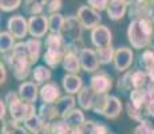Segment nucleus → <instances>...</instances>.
Returning a JSON list of instances; mask_svg holds the SVG:
<instances>
[{
	"instance_id": "1",
	"label": "nucleus",
	"mask_w": 154,
	"mask_h": 134,
	"mask_svg": "<svg viewBox=\"0 0 154 134\" xmlns=\"http://www.w3.org/2000/svg\"><path fill=\"white\" fill-rule=\"evenodd\" d=\"M2 62L11 68L14 76L17 80H24L26 82L29 74H32V64L28 61L27 47H26L24 42H17L12 51L3 55Z\"/></svg>"
},
{
	"instance_id": "2",
	"label": "nucleus",
	"mask_w": 154,
	"mask_h": 134,
	"mask_svg": "<svg viewBox=\"0 0 154 134\" xmlns=\"http://www.w3.org/2000/svg\"><path fill=\"white\" fill-rule=\"evenodd\" d=\"M127 39L135 50H146L152 46L154 39V22L152 17L131 20L127 27Z\"/></svg>"
},
{
	"instance_id": "3",
	"label": "nucleus",
	"mask_w": 154,
	"mask_h": 134,
	"mask_svg": "<svg viewBox=\"0 0 154 134\" xmlns=\"http://www.w3.org/2000/svg\"><path fill=\"white\" fill-rule=\"evenodd\" d=\"M7 107H8V113L11 115V120L19 122V123H23L27 118L38 114L36 107H35L34 103H26L22 99L15 101Z\"/></svg>"
},
{
	"instance_id": "4",
	"label": "nucleus",
	"mask_w": 154,
	"mask_h": 134,
	"mask_svg": "<svg viewBox=\"0 0 154 134\" xmlns=\"http://www.w3.org/2000/svg\"><path fill=\"white\" fill-rule=\"evenodd\" d=\"M76 17L81 22V24L86 30H91L97 28L98 26H100V15L99 12H97L95 10L90 7V5H81L78 8L76 12Z\"/></svg>"
},
{
	"instance_id": "5",
	"label": "nucleus",
	"mask_w": 154,
	"mask_h": 134,
	"mask_svg": "<svg viewBox=\"0 0 154 134\" xmlns=\"http://www.w3.org/2000/svg\"><path fill=\"white\" fill-rule=\"evenodd\" d=\"M83 27H82L81 22L78 20L76 15H70L66 17V23H64V28H63V38L66 39V42H76V40H82V34H83Z\"/></svg>"
},
{
	"instance_id": "6",
	"label": "nucleus",
	"mask_w": 154,
	"mask_h": 134,
	"mask_svg": "<svg viewBox=\"0 0 154 134\" xmlns=\"http://www.w3.org/2000/svg\"><path fill=\"white\" fill-rule=\"evenodd\" d=\"M50 26H48V16L46 15H38V16H31L28 19V34L31 38H40L48 35Z\"/></svg>"
},
{
	"instance_id": "7",
	"label": "nucleus",
	"mask_w": 154,
	"mask_h": 134,
	"mask_svg": "<svg viewBox=\"0 0 154 134\" xmlns=\"http://www.w3.org/2000/svg\"><path fill=\"white\" fill-rule=\"evenodd\" d=\"M7 30L15 39H24L28 34V20L23 15H14L7 20Z\"/></svg>"
},
{
	"instance_id": "8",
	"label": "nucleus",
	"mask_w": 154,
	"mask_h": 134,
	"mask_svg": "<svg viewBox=\"0 0 154 134\" xmlns=\"http://www.w3.org/2000/svg\"><path fill=\"white\" fill-rule=\"evenodd\" d=\"M133 62H134V52L129 47H121V48L115 50L114 56V67L119 73H126L129 68L131 67Z\"/></svg>"
},
{
	"instance_id": "9",
	"label": "nucleus",
	"mask_w": 154,
	"mask_h": 134,
	"mask_svg": "<svg viewBox=\"0 0 154 134\" xmlns=\"http://www.w3.org/2000/svg\"><path fill=\"white\" fill-rule=\"evenodd\" d=\"M153 15V2H130L129 16L131 20L149 19Z\"/></svg>"
},
{
	"instance_id": "10",
	"label": "nucleus",
	"mask_w": 154,
	"mask_h": 134,
	"mask_svg": "<svg viewBox=\"0 0 154 134\" xmlns=\"http://www.w3.org/2000/svg\"><path fill=\"white\" fill-rule=\"evenodd\" d=\"M91 38V43L93 46L95 47L97 50L98 48H103V47H109L111 46V39H112V34L110 31L107 26L100 24L97 28H94L90 34Z\"/></svg>"
},
{
	"instance_id": "11",
	"label": "nucleus",
	"mask_w": 154,
	"mask_h": 134,
	"mask_svg": "<svg viewBox=\"0 0 154 134\" xmlns=\"http://www.w3.org/2000/svg\"><path fill=\"white\" fill-rule=\"evenodd\" d=\"M90 86L97 94H109V91L112 87L111 76L106 71H99L95 73L90 78Z\"/></svg>"
},
{
	"instance_id": "12",
	"label": "nucleus",
	"mask_w": 154,
	"mask_h": 134,
	"mask_svg": "<svg viewBox=\"0 0 154 134\" xmlns=\"http://www.w3.org/2000/svg\"><path fill=\"white\" fill-rule=\"evenodd\" d=\"M79 61H81L82 70H85L86 73H95L100 66L97 51L93 48H88V47H85L79 52Z\"/></svg>"
},
{
	"instance_id": "13",
	"label": "nucleus",
	"mask_w": 154,
	"mask_h": 134,
	"mask_svg": "<svg viewBox=\"0 0 154 134\" xmlns=\"http://www.w3.org/2000/svg\"><path fill=\"white\" fill-rule=\"evenodd\" d=\"M62 97H63V95L60 94V89H59V86L56 85L55 82H48L40 87L39 98L43 103H46V105L56 103Z\"/></svg>"
},
{
	"instance_id": "14",
	"label": "nucleus",
	"mask_w": 154,
	"mask_h": 134,
	"mask_svg": "<svg viewBox=\"0 0 154 134\" xmlns=\"http://www.w3.org/2000/svg\"><path fill=\"white\" fill-rule=\"evenodd\" d=\"M39 86L34 82H23L20 83L19 89H17V94H19L20 99L26 103H34L39 98Z\"/></svg>"
},
{
	"instance_id": "15",
	"label": "nucleus",
	"mask_w": 154,
	"mask_h": 134,
	"mask_svg": "<svg viewBox=\"0 0 154 134\" xmlns=\"http://www.w3.org/2000/svg\"><path fill=\"white\" fill-rule=\"evenodd\" d=\"M62 86H63V90L66 91V94L69 95L79 94L82 89L85 87L83 79L78 74H66L62 78Z\"/></svg>"
},
{
	"instance_id": "16",
	"label": "nucleus",
	"mask_w": 154,
	"mask_h": 134,
	"mask_svg": "<svg viewBox=\"0 0 154 134\" xmlns=\"http://www.w3.org/2000/svg\"><path fill=\"white\" fill-rule=\"evenodd\" d=\"M130 5V2L126 0H110L107 5V16L111 20H121L127 12V8Z\"/></svg>"
},
{
	"instance_id": "17",
	"label": "nucleus",
	"mask_w": 154,
	"mask_h": 134,
	"mask_svg": "<svg viewBox=\"0 0 154 134\" xmlns=\"http://www.w3.org/2000/svg\"><path fill=\"white\" fill-rule=\"evenodd\" d=\"M38 115H39V118L42 120L43 125H47V126L52 125L56 121L62 120L60 114H59L58 109H56V106H55V103H52V105L42 103V106L39 107V113H38Z\"/></svg>"
},
{
	"instance_id": "18",
	"label": "nucleus",
	"mask_w": 154,
	"mask_h": 134,
	"mask_svg": "<svg viewBox=\"0 0 154 134\" xmlns=\"http://www.w3.org/2000/svg\"><path fill=\"white\" fill-rule=\"evenodd\" d=\"M122 107L123 106H122V102L119 101V98L115 97V95H109L106 106L100 115H103V117L107 118V120H115V118L121 114Z\"/></svg>"
},
{
	"instance_id": "19",
	"label": "nucleus",
	"mask_w": 154,
	"mask_h": 134,
	"mask_svg": "<svg viewBox=\"0 0 154 134\" xmlns=\"http://www.w3.org/2000/svg\"><path fill=\"white\" fill-rule=\"evenodd\" d=\"M131 85H133V90H145V89H149L152 86L149 74L146 71L141 70V68L131 70Z\"/></svg>"
},
{
	"instance_id": "20",
	"label": "nucleus",
	"mask_w": 154,
	"mask_h": 134,
	"mask_svg": "<svg viewBox=\"0 0 154 134\" xmlns=\"http://www.w3.org/2000/svg\"><path fill=\"white\" fill-rule=\"evenodd\" d=\"M26 47H27V55H28V61L31 64H35L39 61L40 55H42V47L43 43L40 39L36 38H29V39L24 40Z\"/></svg>"
},
{
	"instance_id": "21",
	"label": "nucleus",
	"mask_w": 154,
	"mask_h": 134,
	"mask_svg": "<svg viewBox=\"0 0 154 134\" xmlns=\"http://www.w3.org/2000/svg\"><path fill=\"white\" fill-rule=\"evenodd\" d=\"M62 120L66 122L71 129H78V127H81L82 125L86 122L83 110L76 109V107L75 109H72V110H70V111H67L66 114L62 117Z\"/></svg>"
},
{
	"instance_id": "22",
	"label": "nucleus",
	"mask_w": 154,
	"mask_h": 134,
	"mask_svg": "<svg viewBox=\"0 0 154 134\" xmlns=\"http://www.w3.org/2000/svg\"><path fill=\"white\" fill-rule=\"evenodd\" d=\"M51 76V68L47 67L46 64H39V66H35V68H32V82L36 83L40 87L48 83Z\"/></svg>"
},
{
	"instance_id": "23",
	"label": "nucleus",
	"mask_w": 154,
	"mask_h": 134,
	"mask_svg": "<svg viewBox=\"0 0 154 134\" xmlns=\"http://www.w3.org/2000/svg\"><path fill=\"white\" fill-rule=\"evenodd\" d=\"M95 91L90 87V86H85L81 90V93L78 94V102L79 107L82 110H93V103H94V98H95Z\"/></svg>"
},
{
	"instance_id": "24",
	"label": "nucleus",
	"mask_w": 154,
	"mask_h": 134,
	"mask_svg": "<svg viewBox=\"0 0 154 134\" xmlns=\"http://www.w3.org/2000/svg\"><path fill=\"white\" fill-rule=\"evenodd\" d=\"M62 67L67 74H78V71L82 68L79 55L74 52H67L62 62Z\"/></svg>"
},
{
	"instance_id": "25",
	"label": "nucleus",
	"mask_w": 154,
	"mask_h": 134,
	"mask_svg": "<svg viewBox=\"0 0 154 134\" xmlns=\"http://www.w3.org/2000/svg\"><path fill=\"white\" fill-rule=\"evenodd\" d=\"M138 64H140L141 70L146 71V73L154 70V46L153 44L142 51L140 58H138Z\"/></svg>"
},
{
	"instance_id": "26",
	"label": "nucleus",
	"mask_w": 154,
	"mask_h": 134,
	"mask_svg": "<svg viewBox=\"0 0 154 134\" xmlns=\"http://www.w3.org/2000/svg\"><path fill=\"white\" fill-rule=\"evenodd\" d=\"M76 103H78V102H76V99H75V97H74V95H69V94L63 95V97H62L60 99H59L58 102L55 103L56 109H58L59 114H60V118L63 117V115L66 114L67 111L75 109Z\"/></svg>"
},
{
	"instance_id": "27",
	"label": "nucleus",
	"mask_w": 154,
	"mask_h": 134,
	"mask_svg": "<svg viewBox=\"0 0 154 134\" xmlns=\"http://www.w3.org/2000/svg\"><path fill=\"white\" fill-rule=\"evenodd\" d=\"M66 23V17L60 12L50 15L48 16V26H50V34H62Z\"/></svg>"
},
{
	"instance_id": "28",
	"label": "nucleus",
	"mask_w": 154,
	"mask_h": 134,
	"mask_svg": "<svg viewBox=\"0 0 154 134\" xmlns=\"http://www.w3.org/2000/svg\"><path fill=\"white\" fill-rule=\"evenodd\" d=\"M83 134H109L107 126L95 121H86L81 126Z\"/></svg>"
},
{
	"instance_id": "29",
	"label": "nucleus",
	"mask_w": 154,
	"mask_h": 134,
	"mask_svg": "<svg viewBox=\"0 0 154 134\" xmlns=\"http://www.w3.org/2000/svg\"><path fill=\"white\" fill-rule=\"evenodd\" d=\"M23 10H24V14L29 15V17L44 15V4L43 2H38V0H27L23 3Z\"/></svg>"
},
{
	"instance_id": "30",
	"label": "nucleus",
	"mask_w": 154,
	"mask_h": 134,
	"mask_svg": "<svg viewBox=\"0 0 154 134\" xmlns=\"http://www.w3.org/2000/svg\"><path fill=\"white\" fill-rule=\"evenodd\" d=\"M2 134H29V132L24 127V125L11 120L4 122L2 127Z\"/></svg>"
},
{
	"instance_id": "31",
	"label": "nucleus",
	"mask_w": 154,
	"mask_h": 134,
	"mask_svg": "<svg viewBox=\"0 0 154 134\" xmlns=\"http://www.w3.org/2000/svg\"><path fill=\"white\" fill-rule=\"evenodd\" d=\"M15 44H16V42H15V38L8 31H2V34H0V51L3 55L12 51Z\"/></svg>"
},
{
	"instance_id": "32",
	"label": "nucleus",
	"mask_w": 154,
	"mask_h": 134,
	"mask_svg": "<svg viewBox=\"0 0 154 134\" xmlns=\"http://www.w3.org/2000/svg\"><path fill=\"white\" fill-rule=\"evenodd\" d=\"M126 113L131 120H134L135 122H138V123H141V122L147 120V117H146L143 110L140 109V107H137V106H134L130 101L126 103Z\"/></svg>"
},
{
	"instance_id": "33",
	"label": "nucleus",
	"mask_w": 154,
	"mask_h": 134,
	"mask_svg": "<svg viewBox=\"0 0 154 134\" xmlns=\"http://www.w3.org/2000/svg\"><path fill=\"white\" fill-rule=\"evenodd\" d=\"M98 59L100 62V64H109L111 62H114V56H115V50L112 46L109 47H103V48H98L95 50Z\"/></svg>"
},
{
	"instance_id": "34",
	"label": "nucleus",
	"mask_w": 154,
	"mask_h": 134,
	"mask_svg": "<svg viewBox=\"0 0 154 134\" xmlns=\"http://www.w3.org/2000/svg\"><path fill=\"white\" fill-rule=\"evenodd\" d=\"M117 87H118V90H121L122 93H127V91H130V93H131V91H133L131 70L126 71V73H123L122 75L119 76V79H118V83H117Z\"/></svg>"
},
{
	"instance_id": "35",
	"label": "nucleus",
	"mask_w": 154,
	"mask_h": 134,
	"mask_svg": "<svg viewBox=\"0 0 154 134\" xmlns=\"http://www.w3.org/2000/svg\"><path fill=\"white\" fill-rule=\"evenodd\" d=\"M23 125H24V127L31 134H34L35 132H38V130H39L42 126H44L42 120L39 118V115H38V114H35V115H32V117L27 118V120L23 122Z\"/></svg>"
},
{
	"instance_id": "36",
	"label": "nucleus",
	"mask_w": 154,
	"mask_h": 134,
	"mask_svg": "<svg viewBox=\"0 0 154 134\" xmlns=\"http://www.w3.org/2000/svg\"><path fill=\"white\" fill-rule=\"evenodd\" d=\"M107 98L109 94H95L93 103V111L97 113V114H102L103 109L106 106V102H107Z\"/></svg>"
},
{
	"instance_id": "37",
	"label": "nucleus",
	"mask_w": 154,
	"mask_h": 134,
	"mask_svg": "<svg viewBox=\"0 0 154 134\" xmlns=\"http://www.w3.org/2000/svg\"><path fill=\"white\" fill-rule=\"evenodd\" d=\"M50 127H51L52 134H71V130H72L63 120L54 122L52 125H50Z\"/></svg>"
},
{
	"instance_id": "38",
	"label": "nucleus",
	"mask_w": 154,
	"mask_h": 134,
	"mask_svg": "<svg viewBox=\"0 0 154 134\" xmlns=\"http://www.w3.org/2000/svg\"><path fill=\"white\" fill-rule=\"evenodd\" d=\"M44 4V12L50 15H54V14H58L59 11H60L62 5H63V3L60 2V0H47V2H43Z\"/></svg>"
},
{
	"instance_id": "39",
	"label": "nucleus",
	"mask_w": 154,
	"mask_h": 134,
	"mask_svg": "<svg viewBox=\"0 0 154 134\" xmlns=\"http://www.w3.org/2000/svg\"><path fill=\"white\" fill-rule=\"evenodd\" d=\"M23 3L20 0H2L0 2V8L4 12H11V11H15L22 5Z\"/></svg>"
},
{
	"instance_id": "40",
	"label": "nucleus",
	"mask_w": 154,
	"mask_h": 134,
	"mask_svg": "<svg viewBox=\"0 0 154 134\" xmlns=\"http://www.w3.org/2000/svg\"><path fill=\"white\" fill-rule=\"evenodd\" d=\"M134 134H154V127L149 120H146L138 123V126L134 129Z\"/></svg>"
},
{
	"instance_id": "41",
	"label": "nucleus",
	"mask_w": 154,
	"mask_h": 134,
	"mask_svg": "<svg viewBox=\"0 0 154 134\" xmlns=\"http://www.w3.org/2000/svg\"><path fill=\"white\" fill-rule=\"evenodd\" d=\"M87 5H90L93 10L97 11V12H102V11L107 10L109 2H107V0H88Z\"/></svg>"
},
{
	"instance_id": "42",
	"label": "nucleus",
	"mask_w": 154,
	"mask_h": 134,
	"mask_svg": "<svg viewBox=\"0 0 154 134\" xmlns=\"http://www.w3.org/2000/svg\"><path fill=\"white\" fill-rule=\"evenodd\" d=\"M17 99H20V97H19V94L17 93H15V91H8L7 94H5V97H4V103L7 106H10L12 102H15V101H17Z\"/></svg>"
},
{
	"instance_id": "43",
	"label": "nucleus",
	"mask_w": 154,
	"mask_h": 134,
	"mask_svg": "<svg viewBox=\"0 0 154 134\" xmlns=\"http://www.w3.org/2000/svg\"><path fill=\"white\" fill-rule=\"evenodd\" d=\"M5 80H7V66L4 63H0V83L4 85Z\"/></svg>"
},
{
	"instance_id": "44",
	"label": "nucleus",
	"mask_w": 154,
	"mask_h": 134,
	"mask_svg": "<svg viewBox=\"0 0 154 134\" xmlns=\"http://www.w3.org/2000/svg\"><path fill=\"white\" fill-rule=\"evenodd\" d=\"M7 110H8V107L7 105L4 103V101H0V120H2V122L4 121L5 122V115H7Z\"/></svg>"
},
{
	"instance_id": "45",
	"label": "nucleus",
	"mask_w": 154,
	"mask_h": 134,
	"mask_svg": "<svg viewBox=\"0 0 154 134\" xmlns=\"http://www.w3.org/2000/svg\"><path fill=\"white\" fill-rule=\"evenodd\" d=\"M34 134H52V133H51V127L47 126V125H44V126H42L38 132H35Z\"/></svg>"
},
{
	"instance_id": "46",
	"label": "nucleus",
	"mask_w": 154,
	"mask_h": 134,
	"mask_svg": "<svg viewBox=\"0 0 154 134\" xmlns=\"http://www.w3.org/2000/svg\"><path fill=\"white\" fill-rule=\"evenodd\" d=\"M149 78H150V82H152V85L154 86V70H152V71H149Z\"/></svg>"
}]
</instances>
